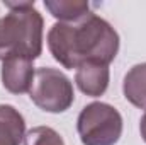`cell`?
<instances>
[{
    "instance_id": "cell-1",
    "label": "cell",
    "mask_w": 146,
    "mask_h": 145,
    "mask_svg": "<svg viewBox=\"0 0 146 145\" xmlns=\"http://www.w3.org/2000/svg\"><path fill=\"white\" fill-rule=\"evenodd\" d=\"M48 48L65 68H78L85 62L109 65L119 51V34L94 12L76 24L56 22L48 33Z\"/></svg>"
},
{
    "instance_id": "cell-2",
    "label": "cell",
    "mask_w": 146,
    "mask_h": 145,
    "mask_svg": "<svg viewBox=\"0 0 146 145\" xmlns=\"http://www.w3.org/2000/svg\"><path fill=\"white\" fill-rule=\"evenodd\" d=\"M9 12L0 17V62L22 56L36 60L42 51V15L34 2H3Z\"/></svg>"
},
{
    "instance_id": "cell-3",
    "label": "cell",
    "mask_w": 146,
    "mask_h": 145,
    "mask_svg": "<svg viewBox=\"0 0 146 145\" xmlns=\"http://www.w3.org/2000/svg\"><path fill=\"white\" fill-rule=\"evenodd\" d=\"M76 130L83 145H115L122 135V116L107 103H90L80 111Z\"/></svg>"
},
{
    "instance_id": "cell-4",
    "label": "cell",
    "mask_w": 146,
    "mask_h": 145,
    "mask_svg": "<svg viewBox=\"0 0 146 145\" xmlns=\"http://www.w3.org/2000/svg\"><path fill=\"white\" fill-rule=\"evenodd\" d=\"M29 97L46 113H65L75 101L73 84L63 72L51 67H41L34 73Z\"/></svg>"
},
{
    "instance_id": "cell-5",
    "label": "cell",
    "mask_w": 146,
    "mask_h": 145,
    "mask_svg": "<svg viewBox=\"0 0 146 145\" xmlns=\"http://www.w3.org/2000/svg\"><path fill=\"white\" fill-rule=\"evenodd\" d=\"M34 65L33 60L22 56H12L2 62V85L10 94L29 92L34 80Z\"/></svg>"
},
{
    "instance_id": "cell-6",
    "label": "cell",
    "mask_w": 146,
    "mask_h": 145,
    "mask_svg": "<svg viewBox=\"0 0 146 145\" xmlns=\"http://www.w3.org/2000/svg\"><path fill=\"white\" fill-rule=\"evenodd\" d=\"M109 77V65L97 62H85L76 68L75 82L85 96L99 97L107 91Z\"/></svg>"
},
{
    "instance_id": "cell-7",
    "label": "cell",
    "mask_w": 146,
    "mask_h": 145,
    "mask_svg": "<svg viewBox=\"0 0 146 145\" xmlns=\"http://www.w3.org/2000/svg\"><path fill=\"white\" fill-rule=\"evenodd\" d=\"M24 135V116L10 104H0V145H21Z\"/></svg>"
},
{
    "instance_id": "cell-8",
    "label": "cell",
    "mask_w": 146,
    "mask_h": 145,
    "mask_svg": "<svg viewBox=\"0 0 146 145\" xmlns=\"http://www.w3.org/2000/svg\"><path fill=\"white\" fill-rule=\"evenodd\" d=\"M46 10L60 22L76 24L87 19L90 12V3L83 0H44Z\"/></svg>"
},
{
    "instance_id": "cell-9",
    "label": "cell",
    "mask_w": 146,
    "mask_h": 145,
    "mask_svg": "<svg viewBox=\"0 0 146 145\" xmlns=\"http://www.w3.org/2000/svg\"><path fill=\"white\" fill-rule=\"evenodd\" d=\"M122 92L133 106L146 109V62L131 67L124 75Z\"/></svg>"
},
{
    "instance_id": "cell-10",
    "label": "cell",
    "mask_w": 146,
    "mask_h": 145,
    "mask_svg": "<svg viewBox=\"0 0 146 145\" xmlns=\"http://www.w3.org/2000/svg\"><path fill=\"white\" fill-rule=\"evenodd\" d=\"M24 145H65L61 135L49 126H34L24 135Z\"/></svg>"
},
{
    "instance_id": "cell-11",
    "label": "cell",
    "mask_w": 146,
    "mask_h": 145,
    "mask_svg": "<svg viewBox=\"0 0 146 145\" xmlns=\"http://www.w3.org/2000/svg\"><path fill=\"white\" fill-rule=\"evenodd\" d=\"M139 132H141L143 140L146 142V113L143 114V118H141V123H139Z\"/></svg>"
}]
</instances>
